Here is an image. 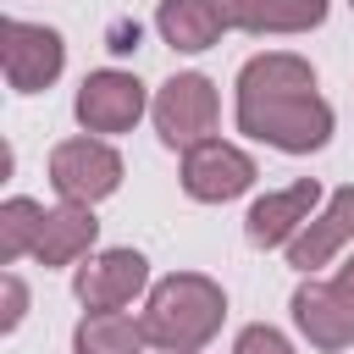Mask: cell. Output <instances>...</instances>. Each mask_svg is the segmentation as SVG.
Here are the masks:
<instances>
[{
  "instance_id": "cell-1",
  "label": "cell",
  "mask_w": 354,
  "mask_h": 354,
  "mask_svg": "<svg viewBox=\"0 0 354 354\" xmlns=\"http://www.w3.org/2000/svg\"><path fill=\"white\" fill-rule=\"evenodd\" d=\"M332 105L315 94V72L293 50H266L243 61L238 72V133L254 144H271L282 155L326 149L332 138Z\"/></svg>"
},
{
  "instance_id": "cell-2",
  "label": "cell",
  "mask_w": 354,
  "mask_h": 354,
  "mask_svg": "<svg viewBox=\"0 0 354 354\" xmlns=\"http://www.w3.org/2000/svg\"><path fill=\"white\" fill-rule=\"evenodd\" d=\"M138 321H144L149 348H160V354H199L221 332V321H227V293H221V282H210L199 271H171V277H160L149 288Z\"/></svg>"
},
{
  "instance_id": "cell-3",
  "label": "cell",
  "mask_w": 354,
  "mask_h": 354,
  "mask_svg": "<svg viewBox=\"0 0 354 354\" xmlns=\"http://www.w3.org/2000/svg\"><path fill=\"white\" fill-rule=\"evenodd\" d=\"M155 133L160 144L171 149H194L205 138H216V116H221V100H216V83L205 72H171L160 88H155Z\"/></svg>"
},
{
  "instance_id": "cell-4",
  "label": "cell",
  "mask_w": 354,
  "mask_h": 354,
  "mask_svg": "<svg viewBox=\"0 0 354 354\" xmlns=\"http://www.w3.org/2000/svg\"><path fill=\"white\" fill-rule=\"evenodd\" d=\"M50 188L61 194V205H100L122 188V155L94 133L61 138L50 149Z\"/></svg>"
},
{
  "instance_id": "cell-5",
  "label": "cell",
  "mask_w": 354,
  "mask_h": 354,
  "mask_svg": "<svg viewBox=\"0 0 354 354\" xmlns=\"http://www.w3.org/2000/svg\"><path fill=\"white\" fill-rule=\"evenodd\" d=\"M0 66H6V83L17 94H39L61 77L66 66V39L44 22H22V17H6L0 22Z\"/></svg>"
},
{
  "instance_id": "cell-6",
  "label": "cell",
  "mask_w": 354,
  "mask_h": 354,
  "mask_svg": "<svg viewBox=\"0 0 354 354\" xmlns=\"http://www.w3.org/2000/svg\"><path fill=\"white\" fill-rule=\"evenodd\" d=\"M149 105H155V100L144 94V83H138L133 72H122V66H100V72L83 77V88H77V100H72V116H77L83 133L111 138V133H127Z\"/></svg>"
},
{
  "instance_id": "cell-7",
  "label": "cell",
  "mask_w": 354,
  "mask_h": 354,
  "mask_svg": "<svg viewBox=\"0 0 354 354\" xmlns=\"http://www.w3.org/2000/svg\"><path fill=\"white\" fill-rule=\"evenodd\" d=\"M254 155L227 144V138H205L194 149H183V194L199 205H227L238 194L254 188Z\"/></svg>"
},
{
  "instance_id": "cell-8",
  "label": "cell",
  "mask_w": 354,
  "mask_h": 354,
  "mask_svg": "<svg viewBox=\"0 0 354 354\" xmlns=\"http://www.w3.org/2000/svg\"><path fill=\"white\" fill-rule=\"evenodd\" d=\"M293 326H299V337H304L310 348H321V354L354 348V288L304 277V282L293 288Z\"/></svg>"
},
{
  "instance_id": "cell-9",
  "label": "cell",
  "mask_w": 354,
  "mask_h": 354,
  "mask_svg": "<svg viewBox=\"0 0 354 354\" xmlns=\"http://www.w3.org/2000/svg\"><path fill=\"white\" fill-rule=\"evenodd\" d=\"M321 205H326V199H321V183H315V177H299V183H288V188H277V194H260V199L249 205L243 238H249L254 249H288V243L310 227V216H315Z\"/></svg>"
},
{
  "instance_id": "cell-10",
  "label": "cell",
  "mask_w": 354,
  "mask_h": 354,
  "mask_svg": "<svg viewBox=\"0 0 354 354\" xmlns=\"http://www.w3.org/2000/svg\"><path fill=\"white\" fill-rule=\"evenodd\" d=\"M144 288H149V260L138 249H100L72 277V293L83 310H127Z\"/></svg>"
},
{
  "instance_id": "cell-11",
  "label": "cell",
  "mask_w": 354,
  "mask_h": 354,
  "mask_svg": "<svg viewBox=\"0 0 354 354\" xmlns=\"http://www.w3.org/2000/svg\"><path fill=\"white\" fill-rule=\"evenodd\" d=\"M343 243H354V183L337 188V194H326V205L310 216V227L288 243V266L299 277H315Z\"/></svg>"
},
{
  "instance_id": "cell-12",
  "label": "cell",
  "mask_w": 354,
  "mask_h": 354,
  "mask_svg": "<svg viewBox=\"0 0 354 354\" xmlns=\"http://www.w3.org/2000/svg\"><path fill=\"white\" fill-rule=\"evenodd\" d=\"M94 243H100L94 205H55V210L44 216V232H39V243H33V260H39L44 271L77 266V260L94 254Z\"/></svg>"
},
{
  "instance_id": "cell-13",
  "label": "cell",
  "mask_w": 354,
  "mask_h": 354,
  "mask_svg": "<svg viewBox=\"0 0 354 354\" xmlns=\"http://www.w3.org/2000/svg\"><path fill=\"white\" fill-rule=\"evenodd\" d=\"M144 321L127 310H88L72 332V354H144Z\"/></svg>"
},
{
  "instance_id": "cell-14",
  "label": "cell",
  "mask_w": 354,
  "mask_h": 354,
  "mask_svg": "<svg viewBox=\"0 0 354 354\" xmlns=\"http://www.w3.org/2000/svg\"><path fill=\"white\" fill-rule=\"evenodd\" d=\"M155 28H160V39H166L171 50H183V55H199V50H210V44L221 39V22H216L210 0H160Z\"/></svg>"
},
{
  "instance_id": "cell-15",
  "label": "cell",
  "mask_w": 354,
  "mask_h": 354,
  "mask_svg": "<svg viewBox=\"0 0 354 354\" xmlns=\"http://www.w3.org/2000/svg\"><path fill=\"white\" fill-rule=\"evenodd\" d=\"M326 22V0H254L243 33L254 39H277V33H310Z\"/></svg>"
},
{
  "instance_id": "cell-16",
  "label": "cell",
  "mask_w": 354,
  "mask_h": 354,
  "mask_svg": "<svg viewBox=\"0 0 354 354\" xmlns=\"http://www.w3.org/2000/svg\"><path fill=\"white\" fill-rule=\"evenodd\" d=\"M44 216L50 210L39 199H22V194H11L0 205V266H17L22 254H33V243L44 232Z\"/></svg>"
},
{
  "instance_id": "cell-17",
  "label": "cell",
  "mask_w": 354,
  "mask_h": 354,
  "mask_svg": "<svg viewBox=\"0 0 354 354\" xmlns=\"http://www.w3.org/2000/svg\"><path fill=\"white\" fill-rule=\"evenodd\" d=\"M232 354H299V348L288 343V332H277V326L254 321V326H243V332H238Z\"/></svg>"
},
{
  "instance_id": "cell-18",
  "label": "cell",
  "mask_w": 354,
  "mask_h": 354,
  "mask_svg": "<svg viewBox=\"0 0 354 354\" xmlns=\"http://www.w3.org/2000/svg\"><path fill=\"white\" fill-rule=\"evenodd\" d=\"M0 293H6L0 332H17V326H22V315H28V288H22V277H17V271H6V277H0Z\"/></svg>"
},
{
  "instance_id": "cell-19",
  "label": "cell",
  "mask_w": 354,
  "mask_h": 354,
  "mask_svg": "<svg viewBox=\"0 0 354 354\" xmlns=\"http://www.w3.org/2000/svg\"><path fill=\"white\" fill-rule=\"evenodd\" d=\"M210 11H216V22H221V33H243V22H249V11H254V0H210Z\"/></svg>"
},
{
  "instance_id": "cell-20",
  "label": "cell",
  "mask_w": 354,
  "mask_h": 354,
  "mask_svg": "<svg viewBox=\"0 0 354 354\" xmlns=\"http://www.w3.org/2000/svg\"><path fill=\"white\" fill-rule=\"evenodd\" d=\"M337 282H343V288H354V254H348V266L337 271Z\"/></svg>"
},
{
  "instance_id": "cell-21",
  "label": "cell",
  "mask_w": 354,
  "mask_h": 354,
  "mask_svg": "<svg viewBox=\"0 0 354 354\" xmlns=\"http://www.w3.org/2000/svg\"><path fill=\"white\" fill-rule=\"evenodd\" d=\"M348 6H354V0H348Z\"/></svg>"
}]
</instances>
